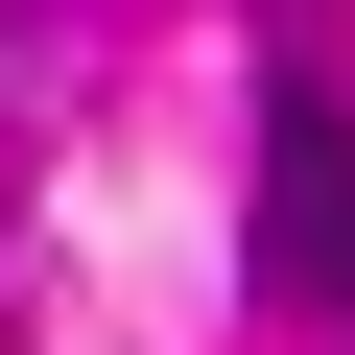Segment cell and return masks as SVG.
I'll use <instances>...</instances> for the list:
<instances>
[{
	"mask_svg": "<svg viewBox=\"0 0 355 355\" xmlns=\"http://www.w3.org/2000/svg\"><path fill=\"white\" fill-rule=\"evenodd\" d=\"M261 284L355 331V95H331V71L261 95Z\"/></svg>",
	"mask_w": 355,
	"mask_h": 355,
	"instance_id": "cell-1",
	"label": "cell"
}]
</instances>
